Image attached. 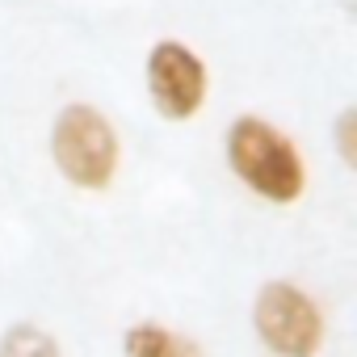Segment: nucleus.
I'll use <instances>...</instances> for the list:
<instances>
[{"instance_id":"obj_1","label":"nucleus","mask_w":357,"mask_h":357,"mask_svg":"<svg viewBox=\"0 0 357 357\" xmlns=\"http://www.w3.org/2000/svg\"><path fill=\"white\" fill-rule=\"evenodd\" d=\"M227 160L252 194H261L265 202H278V206L294 202L307 185V168L298 160V147L278 126H269L265 118H252V114L231 122Z\"/></svg>"},{"instance_id":"obj_2","label":"nucleus","mask_w":357,"mask_h":357,"mask_svg":"<svg viewBox=\"0 0 357 357\" xmlns=\"http://www.w3.org/2000/svg\"><path fill=\"white\" fill-rule=\"evenodd\" d=\"M51 155L59 172L80 190H105L118 168V139L101 109L68 105L51 130Z\"/></svg>"},{"instance_id":"obj_3","label":"nucleus","mask_w":357,"mask_h":357,"mask_svg":"<svg viewBox=\"0 0 357 357\" xmlns=\"http://www.w3.org/2000/svg\"><path fill=\"white\" fill-rule=\"evenodd\" d=\"M252 319L261 340L278 357H315L324 344V315L311 303V294L298 290L294 282H269L257 294Z\"/></svg>"},{"instance_id":"obj_4","label":"nucleus","mask_w":357,"mask_h":357,"mask_svg":"<svg viewBox=\"0 0 357 357\" xmlns=\"http://www.w3.org/2000/svg\"><path fill=\"white\" fill-rule=\"evenodd\" d=\"M147 93L155 109L172 122L194 118L206 101V68L185 43H155L147 55Z\"/></svg>"},{"instance_id":"obj_5","label":"nucleus","mask_w":357,"mask_h":357,"mask_svg":"<svg viewBox=\"0 0 357 357\" xmlns=\"http://www.w3.org/2000/svg\"><path fill=\"white\" fill-rule=\"evenodd\" d=\"M126 357H202V349L164 324H135L126 332Z\"/></svg>"},{"instance_id":"obj_6","label":"nucleus","mask_w":357,"mask_h":357,"mask_svg":"<svg viewBox=\"0 0 357 357\" xmlns=\"http://www.w3.org/2000/svg\"><path fill=\"white\" fill-rule=\"evenodd\" d=\"M0 357H63L55 336L43 332L38 324H13L0 336Z\"/></svg>"},{"instance_id":"obj_7","label":"nucleus","mask_w":357,"mask_h":357,"mask_svg":"<svg viewBox=\"0 0 357 357\" xmlns=\"http://www.w3.org/2000/svg\"><path fill=\"white\" fill-rule=\"evenodd\" d=\"M353 126H357V114H353V109H344V114H340V122H336V139H340V155H344V164H357Z\"/></svg>"}]
</instances>
